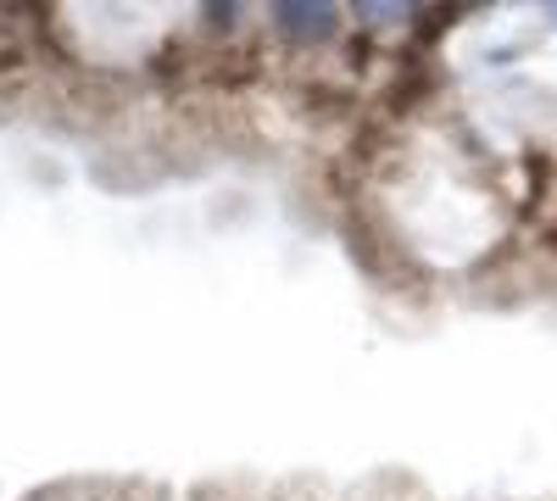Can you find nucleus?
<instances>
[{
	"instance_id": "nucleus-1",
	"label": "nucleus",
	"mask_w": 557,
	"mask_h": 501,
	"mask_svg": "<svg viewBox=\"0 0 557 501\" xmlns=\"http://www.w3.org/2000/svg\"><path fill=\"white\" fill-rule=\"evenodd\" d=\"M273 23H278V34H290L296 45H312V39H330V34H335V7L285 0V7H273Z\"/></svg>"
}]
</instances>
